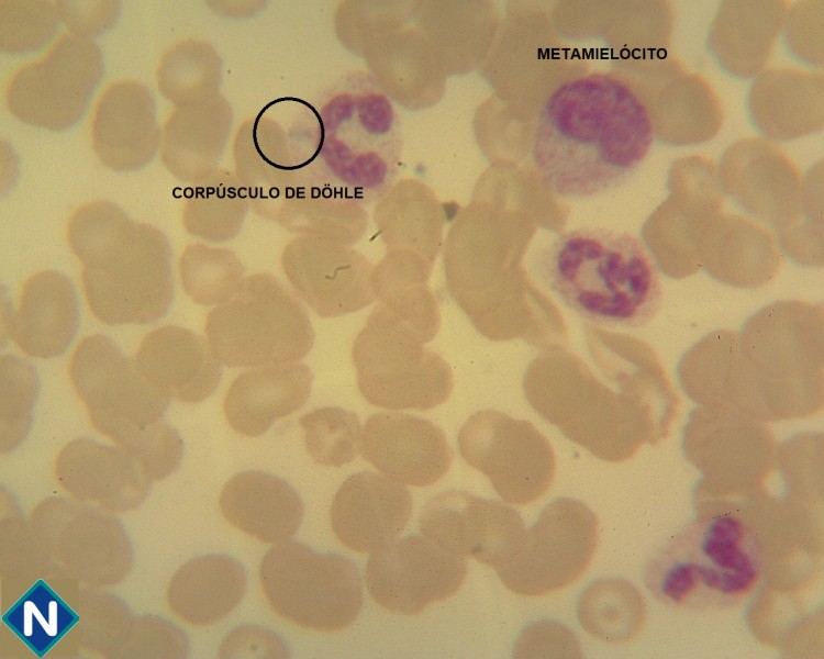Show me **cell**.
I'll list each match as a JSON object with an SVG mask.
<instances>
[{
  "label": "cell",
  "mask_w": 824,
  "mask_h": 659,
  "mask_svg": "<svg viewBox=\"0 0 824 659\" xmlns=\"http://www.w3.org/2000/svg\"><path fill=\"white\" fill-rule=\"evenodd\" d=\"M294 293L322 317H338L375 301L371 264L339 242L304 236L291 241L281 256Z\"/></svg>",
  "instance_id": "14"
},
{
  "label": "cell",
  "mask_w": 824,
  "mask_h": 659,
  "mask_svg": "<svg viewBox=\"0 0 824 659\" xmlns=\"http://www.w3.org/2000/svg\"><path fill=\"white\" fill-rule=\"evenodd\" d=\"M0 44L7 54L36 51L51 41L57 29L55 4L47 1H1Z\"/></svg>",
  "instance_id": "30"
},
{
  "label": "cell",
  "mask_w": 824,
  "mask_h": 659,
  "mask_svg": "<svg viewBox=\"0 0 824 659\" xmlns=\"http://www.w3.org/2000/svg\"><path fill=\"white\" fill-rule=\"evenodd\" d=\"M755 534L736 507L698 514L648 561L647 589L662 604L714 613L738 607L764 579Z\"/></svg>",
  "instance_id": "4"
},
{
  "label": "cell",
  "mask_w": 824,
  "mask_h": 659,
  "mask_svg": "<svg viewBox=\"0 0 824 659\" xmlns=\"http://www.w3.org/2000/svg\"><path fill=\"white\" fill-rule=\"evenodd\" d=\"M222 654L229 657L287 658L289 651L283 640L263 629L236 630L224 644Z\"/></svg>",
  "instance_id": "34"
},
{
  "label": "cell",
  "mask_w": 824,
  "mask_h": 659,
  "mask_svg": "<svg viewBox=\"0 0 824 659\" xmlns=\"http://www.w3.org/2000/svg\"><path fill=\"white\" fill-rule=\"evenodd\" d=\"M458 444L466 462L487 476L497 493L509 503H532L554 481L553 449L526 421L492 410L479 412L460 429Z\"/></svg>",
  "instance_id": "11"
},
{
  "label": "cell",
  "mask_w": 824,
  "mask_h": 659,
  "mask_svg": "<svg viewBox=\"0 0 824 659\" xmlns=\"http://www.w3.org/2000/svg\"><path fill=\"white\" fill-rule=\"evenodd\" d=\"M305 449L310 458L325 467H342L359 453L361 424L354 412L324 406L300 418Z\"/></svg>",
  "instance_id": "27"
},
{
  "label": "cell",
  "mask_w": 824,
  "mask_h": 659,
  "mask_svg": "<svg viewBox=\"0 0 824 659\" xmlns=\"http://www.w3.org/2000/svg\"><path fill=\"white\" fill-rule=\"evenodd\" d=\"M207 47L193 38L178 40L168 45L156 66V86L159 93L174 104L182 107L204 97L203 55Z\"/></svg>",
  "instance_id": "29"
},
{
  "label": "cell",
  "mask_w": 824,
  "mask_h": 659,
  "mask_svg": "<svg viewBox=\"0 0 824 659\" xmlns=\"http://www.w3.org/2000/svg\"><path fill=\"white\" fill-rule=\"evenodd\" d=\"M185 574V613L196 625L222 619L236 607L245 590L242 567L229 558H200L190 563Z\"/></svg>",
  "instance_id": "25"
},
{
  "label": "cell",
  "mask_w": 824,
  "mask_h": 659,
  "mask_svg": "<svg viewBox=\"0 0 824 659\" xmlns=\"http://www.w3.org/2000/svg\"><path fill=\"white\" fill-rule=\"evenodd\" d=\"M194 182L183 204L185 230L213 243L233 238L246 212L245 200L233 177L216 172Z\"/></svg>",
  "instance_id": "24"
},
{
  "label": "cell",
  "mask_w": 824,
  "mask_h": 659,
  "mask_svg": "<svg viewBox=\"0 0 824 659\" xmlns=\"http://www.w3.org/2000/svg\"><path fill=\"white\" fill-rule=\"evenodd\" d=\"M312 381L310 367L299 361L245 371L233 381L225 394V418L238 434L259 436L272 423L292 414L305 403Z\"/></svg>",
  "instance_id": "20"
},
{
  "label": "cell",
  "mask_w": 824,
  "mask_h": 659,
  "mask_svg": "<svg viewBox=\"0 0 824 659\" xmlns=\"http://www.w3.org/2000/svg\"><path fill=\"white\" fill-rule=\"evenodd\" d=\"M259 578L271 610L303 629L344 630L363 607L361 579L349 560L315 554L294 540L278 543L265 555Z\"/></svg>",
  "instance_id": "6"
},
{
  "label": "cell",
  "mask_w": 824,
  "mask_h": 659,
  "mask_svg": "<svg viewBox=\"0 0 824 659\" xmlns=\"http://www.w3.org/2000/svg\"><path fill=\"white\" fill-rule=\"evenodd\" d=\"M598 546V520L582 502L549 503L525 530L513 554L494 568L501 582L522 596H544L574 584Z\"/></svg>",
  "instance_id": "9"
},
{
  "label": "cell",
  "mask_w": 824,
  "mask_h": 659,
  "mask_svg": "<svg viewBox=\"0 0 824 659\" xmlns=\"http://www.w3.org/2000/svg\"><path fill=\"white\" fill-rule=\"evenodd\" d=\"M204 333L218 359L231 368L296 362L314 342L300 298L267 272L243 278L235 295L209 312Z\"/></svg>",
  "instance_id": "5"
},
{
  "label": "cell",
  "mask_w": 824,
  "mask_h": 659,
  "mask_svg": "<svg viewBox=\"0 0 824 659\" xmlns=\"http://www.w3.org/2000/svg\"><path fill=\"white\" fill-rule=\"evenodd\" d=\"M207 101L198 100L175 107L160 130L159 155L165 168L182 181H197L204 177L214 154L216 139V111ZM220 136V135H219ZM218 141V139H216Z\"/></svg>",
  "instance_id": "23"
},
{
  "label": "cell",
  "mask_w": 824,
  "mask_h": 659,
  "mask_svg": "<svg viewBox=\"0 0 824 659\" xmlns=\"http://www.w3.org/2000/svg\"><path fill=\"white\" fill-rule=\"evenodd\" d=\"M533 266L565 306L597 325L641 327L661 308L658 268L641 241L624 232L570 231L547 244Z\"/></svg>",
  "instance_id": "3"
},
{
  "label": "cell",
  "mask_w": 824,
  "mask_h": 659,
  "mask_svg": "<svg viewBox=\"0 0 824 659\" xmlns=\"http://www.w3.org/2000/svg\"><path fill=\"white\" fill-rule=\"evenodd\" d=\"M3 618L37 655L51 648L76 621L69 607L44 584L33 587Z\"/></svg>",
  "instance_id": "28"
},
{
  "label": "cell",
  "mask_w": 824,
  "mask_h": 659,
  "mask_svg": "<svg viewBox=\"0 0 824 659\" xmlns=\"http://www.w3.org/2000/svg\"><path fill=\"white\" fill-rule=\"evenodd\" d=\"M3 331L24 354L48 359L62 355L78 327V302L70 280L53 270L29 277L16 306L2 312Z\"/></svg>",
  "instance_id": "18"
},
{
  "label": "cell",
  "mask_w": 824,
  "mask_h": 659,
  "mask_svg": "<svg viewBox=\"0 0 824 659\" xmlns=\"http://www.w3.org/2000/svg\"><path fill=\"white\" fill-rule=\"evenodd\" d=\"M419 526L423 536L446 551L493 568L513 554L525 532L511 506L459 491L431 499Z\"/></svg>",
  "instance_id": "13"
},
{
  "label": "cell",
  "mask_w": 824,
  "mask_h": 659,
  "mask_svg": "<svg viewBox=\"0 0 824 659\" xmlns=\"http://www.w3.org/2000/svg\"><path fill=\"white\" fill-rule=\"evenodd\" d=\"M0 369L2 425L10 426L14 422L16 427L19 424L26 426L37 392L35 371L13 355L1 356Z\"/></svg>",
  "instance_id": "31"
},
{
  "label": "cell",
  "mask_w": 824,
  "mask_h": 659,
  "mask_svg": "<svg viewBox=\"0 0 824 659\" xmlns=\"http://www.w3.org/2000/svg\"><path fill=\"white\" fill-rule=\"evenodd\" d=\"M412 515V498L403 484L371 472L348 477L331 506V526L339 543L372 552L397 538Z\"/></svg>",
  "instance_id": "17"
},
{
  "label": "cell",
  "mask_w": 824,
  "mask_h": 659,
  "mask_svg": "<svg viewBox=\"0 0 824 659\" xmlns=\"http://www.w3.org/2000/svg\"><path fill=\"white\" fill-rule=\"evenodd\" d=\"M133 358L155 388L183 403L209 398L222 376V362L207 338L181 326L149 332Z\"/></svg>",
  "instance_id": "19"
},
{
  "label": "cell",
  "mask_w": 824,
  "mask_h": 659,
  "mask_svg": "<svg viewBox=\"0 0 824 659\" xmlns=\"http://www.w3.org/2000/svg\"><path fill=\"white\" fill-rule=\"evenodd\" d=\"M579 624L591 637L610 645L635 640L646 623V604L635 585L621 578H602L580 594Z\"/></svg>",
  "instance_id": "22"
},
{
  "label": "cell",
  "mask_w": 824,
  "mask_h": 659,
  "mask_svg": "<svg viewBox=\"0 0 824 659\" xmlns=\"http://www.w3.org/2000/svg\"><path fill=\"white\" fill-rule=\"evenodd\" d=\"M58 19L69 33L90 38L101 34L115 21L119 4L115 1H55ZM91 40V38H90Z\"/></svg>",
  "instance_id": "33"
},
{
  "label": "cell",
  "mask_w": 824,
  "mask_h": 659,
  "mask_svg": "<svg viewBox=\"0 0 824 659\" xmlns=\"http://www.w3.org/2000/svg\"><path fill=\"white\" fill-rule=\"evenodd\" d=\"M464 559L425 536L396 538L370 555L366 588L383 610L415 615L428 605L453 596L466 577Z\"/></svg>",
  "instance_id": "12"
},
{
  "label": "cell",
  "mask_w": 824,
  "mask_h": 659,
  "mask_svg": "<svg viewBox=\"0 0 824 659\" xmlns=\"http://www.w3.org/2000/svg\"><path fill=\"white\" fill-rule=\"evenodd\" d=\"M654 139L650 114L623 78L591 72L558 87L541 110L533 163L561 199L598 197L622 186Z\"/></svg>",
  "instance_id": "1"
},
{
  "label": "cell",
  "mask_w": 824,
  "mask_h": 659,
  "mask_svg": "<svg viewBox=\"0 0 824 659\" xmlns=\"http://www.w3.org/2000/svg\"><path fill=\"white\" fill-rule=\"evenodd\" d=\"M516 658H580L582 652L576 636L555 622H538L519 637Z\"/></svg>",
  "instance_id": "32"
},
{
  "label": "cell",
  "mask_w": 824,
  "mask_h": 659,
  "mask_svg": "<svg viewBox=\"0 0 824 659\" xmlns=\"http://www.w3.org/2000/svg\"><path fill=\"white\" fill-rule=\"evenodd\" d=\"M220 504L233 526L265 544L288 540L303 517L301 499L291 485L261 471L232 478L222 491Z\"/></svg>",
  "instance_id": "21"
},
{
  "label": "cell",
  "mask_w": 824,
  "mask_h": 659,
  "mask_svg": "<svg viewBox=\"0 0 824 659\" xmlns=\"http://www.w3.org/2000/svg\"><path fill=\"white\" fill-rule=\"evenodd\" d=\"M66 235L82 264V292L97 320L144 325L167 314L171 252L159 230L134 222L112 202L93 200L71 213Z\"/></svg>",
  "instance_id": "2"
},
{
  "label": "cell",
  "mask_w": 824,
  "mask_h": 659,
  "mask_svg": "<svg viewBox=\"0 0 824 659\" xmlns=\"http://www.w3.org/2000/svg\"><path fill=\"white\" fill-rule=\"evenodd\" d=\"M423 342L378 304L353 344L360 394L370 404L390 410L423 411L445 401L448 369Z\"/></svg>",
  "instance_id": "7"
},
{
  "label": "cell",
  "mask_w": 824,
  "mask_h": 659,
  "mask_svg": "<svg viewBox=\"0 0 824 659\" xmlns=\"http://www.w3.org/2000/svg\"><path fill=\"white\" fill-rule=\"evenodd\" d=\"M359 453L385 477L423 488L449 470L453 451L432 422L397 412H379L366 422Z\"/></svg>",
  "instance_id": "16"
},
{
  "label": "cell",
  "mask_w": 824,
  "mask_h": 659,
  "mask_svg": "<svg viewBox=\"0 0 824 659\" xmlns=\"http://www.w3.org/2000/svg\"><path fill=\"white\" fill-rule=\"evenodd\" d=\"M90 147L105 167L135 171L152 161L160 145L155 102L133 79L110 82L98 97L89 122Z\"/></svg>",
  "instance_id": "15"
},
{
  "label": "cell",
  "mask_w": 824,
  "mask_h": 659,
  "mask_svg": "<svg viewBox=\"0 0 824 659\" xmlns=\"http://www.w3.org/2000/svg\"><path fill=\"white\" fill-rule=\"evenodd\" d=\"M178 268L186 294L205 306H218L230 301L237 292L244 273V267L234 253L200 243L186 246Z\"/></svg>",
  "instance_id": "26"
},
{
  "label": "cell",
  "mask_w": 824,
  "mask_h": 659,
  "mask_svg": "<svg viewBox=\"0 0 824 659\" xmlns=\"http://www.w3.org/2000/svg\"><path fill=\"white\" fill-rule=\"evenodd\" d=\"M103 59L90 38L62 33L37 57L12 70L2 88L9 113L40 129L63 131L85 114L102 78Z\"/></svg>",
  "instance_id": "8"
},
{
  "label": "cell",
  "mask_w": 824,
  "mask_h": 659,
  "mask_svg": "<svg viewBox=\"0 0 824 659\" xmlns=\"http://www.w3.org/2000/svg\"><path fill=\"white\" fill-rule=\"evenodd\" d=\"M69 379L93 425L115 439L141 435L163 415L169 401L135 359L123 356L103 335L79 342L70 357Z\"/></svg>",
  "instance_id": "10"
}]
</instances>
